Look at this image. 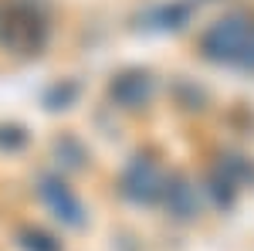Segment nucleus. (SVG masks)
Masks as SVG:
<instances>
[{
    "instance_id": "7ed1b4c3",
    "label": "nucleus",
    "mask_w": 254,
    "mask_h": 251,
    "mask_svg": "<svg viewBox=\"0 0 254 251\" xmlns=\"http://www.w3.org/2000/svg\"><path fill=\"white\" fill-rule=\"evenodd\" d=\"M44 197L51 200V207L58 211V217H64V221H71V224H78V200L71 197V193L64 190V187H58V183H44Z\"/></svg>"
},
{
    "instance_id": "20e7f679",
    "label": "nucleus",
    "mask_w": 254,
    "mask_h": 251,
    "mask_svg": "<svg viewBox=\"0 0 254 251\" xmlns=\"http://www.w3.org/2000/svg\"><path fill=\"white\" fill-rule=\"evenodd\" d=\"M166 200H173V211L180 214V217H190V214H196V193L190 190L187 183H180V187H170Z\"/></svg>"
},
{
    "instance_id": "f03ea898",
    "label": "nucleus",
    "mask_w": 254,
    "mask_h": 251,
    "mask_svg": "<svg viewBox=\"0 0 254 251\" xmlns=\"http://www.w3.org/2000/svg\"><path fill=\"white\" fill-rule=\"evenodd\" d=\"M122 187H126L129 197H136V200H153L159 193V167L153 160H136L129 167L126 180H122Z\"/></svg>"
},
{
    "instance_id": "f257e3e1",
    "label": "nucleus",
    "mask_w": 254,
    "mask_h": 251,
    "mask_svg": "<svg viewBox=\"0 0 254 251\" xmlns=\"http://www.w3.org/2000/svg\"><path fill=\"white\" fill-rule=\"evenodd\" d=\"M254 34L251 17L244 14H231V17L217 20L214 27L203 34V55L214 61H241L244 58V48Z\"/></svg>"
},
{
    "instance_id": "39448f33",
    "label": "nucleus",
    "mask_w": 254,
    "mask_h": 251,
    "mask_svg": "<svg viewBox=\"0 0 254 251\" xmlns=\"http://www.w3.org/2000/svg\"><path fill=\"white\" fill-rule=\"evenodd\" d=\"M244 65H248V68H254V34H251V41H248V48H244Z\"/></svg>"
}]
</instances>
